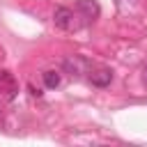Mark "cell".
<instances>
[{
  "label": "cell",
  "instance_id": "obj_1",
  "mask_svg": "<svg viewBox=\"0 0 147 147\" xmlns=\"http://www.w3.org/2000/svg\"><path fill=\"white\" fill-rule=\"evenodd\" d=\"M76 18H78V16H76V14L69 9V7H57V9L53 11V23H55L60 30H67V32L78 28Z\"/></svg>",
  "mask_w": 147,
  "mask_h": 147
},
{
  "label": "cell",
  "instance_id": "obj_2",
  "mask_svg": "<svg viewBox=\"0 0 147 147\" xmlns=\"http://www.w3.org/2000/svg\"><path fill=\"white\" fill-rule=\"evenodd\" d=\"M16 92H18V83H16L14 74L7 71V69L0 71V94H2L5 99H14Z\"/></svg>",
  "mask_w": 147,
  "mask_h": 147
},
{
  "label": "cell",
  "instance_id": "obj_3",
  "mask_svg": "<svg viewBox=\"0 0 147 147\" xmlns=\"http://www.w3.org/2000/svg\"><path fill=\"white\" fill-rule=\"evenodd\" d=\"M110 80H113V71L106 69V67H99V69L90 71V83L96 85V87H106V85H110Z\"/></svg>",
  "mask_w": 147,
  "mask_h": 147
},
{
  "label": "cell",
  "instance_id": "obj_4",
  "mask_svg": "<svg viewBox=\"0 0 147 147\" xmlns=\"http://www.w3.org/2000/svg\"><path fill=\"white\" fill-rule=\"evenodd\" d=\"M64 69H67L71 76H80V74H85V69H87V60H83V57H78V55H69V57L64 60Z\"/></svg>",
  "mask_w": 147,
  "mask_h": 147
},
{
  "label": "cell",
  "instance_id": "obj_5",
  "mask_svg": "<svg viewBox=\"0 0 147 147\" xmlns=\"http://www.w3.org/2000/svg\"><path fill=\"white\" fill-rule=\"evenodd\" d=\"M76 9L85 16V21L90 23V21H94L96 16H99V5L94 2V0H78L76 2Z\"/></svg>",
  "mask_w": 147,
  "mask_h": 147
},
{
  "label": "cell",
  "instance_id": "obj_6",
  "mask_svg": "<svg viewBox=\"0 0 147 147\" xmlns=\"http://www.w3.org/2000/svg\"><path fill=\"white\" fill-rule=\"evenodd\" d=\"M44 83H46V87H57L60 85V74L57 71H44Z\"/></svg>",
  "mask_w": 147,
  "mask_h": 147
},
{
  "label": "cell",
  "instance_id": "obj_7",
  "mask_svg": "<svg viewBox=\"0 0 147 147\" xmlns=\"http://www.w3.org/2000/svg\"><path fill=\"white\" fill-rule=\"evenodd\" d=\"M142 80H145V85H147V64H145V69H142Z\"/></svg>",
  "mask_w": 147,
  "mask_h": 147
}]
</instances>
